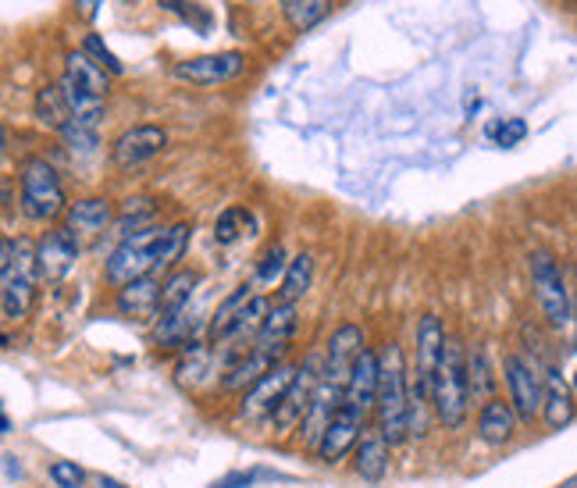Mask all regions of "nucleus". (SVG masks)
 I'll use <instances>...</instances> for the list:
<instances>
[{"mask_svg": "<svg viewBox=\"0 0 577 488\" xmlns=\"http://www.w3.org/2000/svg\"><path fill=\"white\" fill-rule=\"evenodd\" d=\"M154 217H158V204L150 196H132L122 204V211H118L114 217V228L122 240H129V235L135 232H146V228H154Z\"/></svg>", "mask_w": 577, "mask_h": 488, "instance_id": "27", "label": "nucleus"}, {"mask_svg": "<svg viewBox=\"0 0 577 488\" xmlns=\"http://www.w3.org/2000/svg\"><path fill=\"white\" fill-rule=\"evenodd\" d=\"M108 75L111 72L100 69V64L87 54V50H68V54H64V75L61 79L72 82V87H79V90L93 93V96H100V100H104L108 90H111Z\"/></svg>", "mask_w": 577, "mask_h": 488, "instance_id": "19", "label": "nucleus"}, {"mask_svg": "<svg viewBox=\"0 0 577 488\" xmlns=\"http://www.w3.org/2000/svg\"><path fill=\"white\" fill-rule=\"evenodd\" d=\"M382 364V385H378V431L388 439V446H399L406 435H411V385H406V364L403 349L396 343H388L378 353Z\"/></svg>", "mask_w": 577, "mask_h": 488, "instance_id": "3", "label": "nucleus"}, {"mask_svg": "<svg viewBox=\"0 0 577 488\" xmlns=\"http://www.w3.org/2000/svg\"><path fill=\"white\" fill-rule=\"evenodd\" d=\"M261 478H279V475H271V470H232V475L217 478L211 488H250L253 481H261Z\"/></svg>", "mask_w": 577, "mask_h": 488, "instance_id": "40", "label": "nucleus"}, {"mask_svg": "<svg viewBox=\"0 0 577 488\" xmlns=\"http://www.w3.org/2000/svg\"><path fill=\"white\" fill-rule=\"evenodd\" d=\"M193 225H172V228H146V232H135L129 240H122L114 246V254L104 264V278L111 285H129L135 278H150L161 267H172L182 254H185V243H190Z\"/></svg>", "mask_w": 577, "mask_h": 488, "instance_id": "1", "label": "nucleus"}, {"mask_svg": "<svg viewBox=\"0 0 577 488\" xmlns=\"http://www.w3.org/2000/svg\"><path fill=\"white\" fill-rule=\"evenodd\" d=\"M100 4H104V0H75V14H79L82 22H93L97 11H100Z\"/></svg>", "mask_w": 577, "mask_h": 488, "instance_id": "41", "label": "nucleus"}, {"mask_svg": "<svg viewBox=\"0 0 577 488\" xmlns=\"http://www.w3.org/2000/svg\"><path fill=\"white\" fill-rule=\"evenodd\" d=\"M196 285H200V275L190 272V267L168 275L164 289H161V317H175L182 311H190V296H193Z\"/></svg>", "mask_w": 577, "mask_h": 488, "instance_id": "25", "label": "nucleus"}, {"mask_svg": "<svg viewBox=\"0 0 577 488\" xmlns=\"http://www.w3.org/2000/svg\"><path fill=\"white\" fill-rule=\"evenodd\" d=\"M488 136L496 140L499 146H517L524 136H528V125H524L520 118H503L499 125H492V129H488Z\"/></svg>", "mask_w": 577, "mask_h": 488, "instance_id": "37", "label": "nucleus"}, {"mask_svg": "<svg viewBox=\"0 0 577 488\" xmlns=\"http://www.w3.org/2000/svg\"><path fill=\"white\" fill-rule=\"evenodd\" d=\"M246 69V58L240 50H222V54H200V58H185L175 64V79L190 82V87L211 90L222 87V82L240 79Z\"/></svg>", "mask_w": 577, "mask_h": 488, "instance_id": "8", "label": "nucleus"}, {"mask_svg": "<svg viewBox=\"0 0 577 488\" xmlns=\"http://www.w3.org/2000/svg\"><path fill=\"white\" fill-rule=\"evenodd\" d=\"M570 325H574V343H577V296H574V314H570Z\"/></svg>", "mask_w": 577, "mask_h": 488, "instance_id": "43", "label": "nucleus"}, {"mask_svg": "<svg viewBox=\"0 0 577 488\" xmlns=\"http://www.w3.org/2000/svg\"><path fill=\"white\" fill-rule=\"evenodd\" d=\"M346 403V385H338V382H328V378H321L317 382V393L311 399V410L307 417H303V443H307L311 449L321 446V439H325V431L332 425V417L338 414V407Z\"/></svg>", "mask_w": 577, "mask_h": 488, "instance_id": "12", "label": "nucleus"}, {"mask_svg": "<svg viewBox=\"0 0 577 488\" xmlns=\"http://www.w3.org/2000/svg\"><path fill=\"white\" fill-rule=\"evenodd\" d=\"M40 282V264H37V246L29 240H4L0 250V311H4V322L14 325L22 322L32 307V296H37Z\"/></svg>", "mask_w": 577, "mask_h": 488, "instance_id": "2", "label": "nucleus"}, {"mask_svg": "<svg viewBox=\"0 0 577 488\" xmlns=\"http://www.w3.org/2000/svg\"><path fill=\"white\" fill-rule=\"evenodd\" d=\"M267 311H271L267 299H264V296H253V299L246 303V307L232 317V325H229L222 335H217L214 346H217V343H240L243 335H257L261 325H264V317H267Z\"/></svg>", "mask_w": 577, "mask_h": 488, "instance_id": "28", "label": "nucleus"}, {"mask_svg": "<svg viewBox=\"0 0 577 488\" xmlns=\"http://www.w3.org/2000/svg\"><path fill=\"white\" fill-rule=\"evenodd\" d=\"M97 485H100V488H129L125 481H118V478H111V475H100Z\"/></svg>", "mask_w": 577, "mask_h": 488, "instance_id": "42", "label": "nucleus"}, {"mask_svg": "<svg viewBox=\"0 0 577 488\" xmlns=\"http://www.w3.org/2000/svg\"><path fill=\"white\" fill-rule=\"evenodd\" d=\"M82 50H87V54L100 64V69H104V72H111V75H122L125 72V64L122 61H118L114 54H111V50H108V43L104 40H100L97 37V32H90V37H87V43H82Z\"/></svg>", "mask_w": 577, "mask_h": 488, "instance_id": "34", "label": "nucleus"}, {"mask_svg": "<svg viewBox=\"0 0 577 488\" xmlns=\"http://www.w3.org/2000/svg\"><path fill=\"white\" fill-rule=\"evenodd\" d=\"M574 389H577V375H574Z\"/></svg>", "mask_w": 577, "mask_h": 488, "instance_id": "44", "label": "nucleus"}, {"mask_svg": "<svg viewBox=\"0 0 577 488\" xmlns=\"http://www.w3.org/2000/svg\"><path fill=\"white\" fill-rule=\"evenodd\" d=\"M253 299V293H250V285H240V289H235L225 303H222V307H217V314H214V322H211V343L217 339V335H222L229 325H232V317L235 314H240L243 307H246V303Z\"/></svg>", "mask_w": 577, "mask_h": 488, "instance_id": "33", "label": "nucleus"}, {"mask_svg": "<svg viewBox=\"0 0 577 488\" xmlns=\"http://www.w3.org/2000/svg\"><path fill=\"white\" fill-rule=\"evenodd\" d=\"M528 267H532V285H535V299H538V307H541V317H546L553 328L570 325L574 296L567 289L564 267H559L556 257L546 254V250H535Z\"/></svg>", "mask_w": 577, "mask_h": 488, "instance_id": "6", "label": "nucleus"}, {"mask_svg": "<svg viewBox=\"0 0 577 488\" xmlns=\"http://www.w3.org/2000/svg\"><path fill=\"white\" fill-rule=\"evenodd\" d=\"M378 385H382V364H378V353L364 349L361 360L353 364L350 382H346V407L353 410H375L378 403Z\"/></svg>", "mask_w": 577, "mask_h": 488, "instance_id": "17", "label": "nucleus"}, {"mask_svg": "<svg viewBox=\"0 0 577 488\" xmlns=\"http://www.w3.org/2000/svg\"><path fill=\"white\" fill-rule=\"evenodd\" d=\"M353 470L364 481H382L385 478V470H388V439L382 431H367L361 439V446H356V457H353Z\"/></svg>", "mask_w": 577, "mask_h": 488, "instance_id": "22", "label": "nucleus"}, {"mask_svg": "<svg viewBox=\"0 0 577 488\" xmlns=\"http://www.w3.org/2000/svg\"><path fill=\"white\" fill-rule=\"evenodd\" d=\"M279 367V360L275 357H267V353H257V349H250L246 357L232 367V372L225 375V389H232V393H240V389H253V385H257L267 372H275Z\"/></svg>", "mask_w": 577, "mask_h": 488, "instance_id": "24", "label": "nucleus"}, {"mask_svg": "<svg viewBox=\"0 0 577 488\" xmlns=\"http://www.w3.org/2000/svg\"><path fill=\"white\" fill-rule=\"evenodd\" d=\"M61 90H64V100H68V111H72V122L87 125V129H100V122L108 118L104 100L72 87V82H64V79H61Z\"/></svg>", "mask_w": 577, "mask_h": 488, "instance_id": "26", "label": "nucleus"}, {"mask_svg": "<svg viewBox=\"0 0 577 488\" xmlns=\"http://www.w3.org/2000/svg\"><path fill=\"white\" fill-rule=\"evenodd\" d=\"M279 4H282L285 22L293 26L296 32L314 29L332 11V0H279Z\"/></svg>", "mask_w": 577, "mask_h": 488, "instance_id": "31", "label": "nucleus"}, {"mask_svg": "<svg viewBox=\"0 0 577 488\" xmlns=\"http://www.w3.org/2000/svg\"><path fill=\"white\" fill-rule=\"evenodd\" d=\"M517 410L514 403H503V399H488L482 414H478V435L488 443V446H503L514 439L517 431Z\"/></svg>", "mask_w": 577, "mask_h": 488, "instance_id": "20", "label": "nucleus"}, {"mask_svg": "<svg viewBox=\"0 0 577 488\" xmlns=\"http://www.w3.org/2000/svg\"><path fill=\"white\" fill-rule=\"evenodd\" d=\"M285 272H288L285 250H282V246H271L267 254L261 257V264H257V282H275V278H285Z\"/></svg>", "mask_w": 577, "mask_h": 488, "instance_id": "36", "label": "nucleus"}, {"mask_svg": "<svg viewBox=\"0 0 577 488\" xmlns=\"http://www.w3.org/2000/svg\"><path fill=\"white\" fill-rule=\"evenodd\" d=\"M64 217H68V228L72 232L97 235L114 222V207H111L108 196H90V200H75V204H68Z\"/></svg>", "mask_w": 577, "mask_h": 488, "instance_id": "21", "label": "nucleus"}, {"mask_svg": "<svg viewBox=\"0 0 577 488\" xmlns=\"http://www.w3.org/2000/svg\"><path fill=\"white\" fill-rule=\"evenodd\" d=\"M317 382H321V360L311 357L296 372L293 385H288V393L279 403V410H275V428L279 431H288L293 425H303V417H307V410H311V399L317 393Z\"/></svg>", "mask_w": 577, "mask_h": 488, "instance_id": "11", "label": "nucleus"}, {"mask_svg": "<svg viewBox=\"0 0 577 488\" xmlns=\"http://www.w3.org/2000/svg\"><path fill=\"white\" fill-rule=\"evenodd\" d=\"M129 4H135V0H129Z\"/></svg>", "mask_w": 577, "mask_h": 488, "instance_id": "45", "label": "nucleus"}, {"mask_svg": "<svg viewBox=\"0 0 577 488\" xmlns=\"http://www.w3.org/2000/svg\"><path fill=\"white\" fill-rule=\"evenodd\" d=\"M32 108H37V118L47 125V129H54L61 132L68 122H72V111H68V100H64V90H61V82H54V87H43L37 93V100H32Z\"/></svg>", "mask_w": 577, "mask_h": 488, "instance_id": "29", "label": "nucleus"}, {"mask_svg": "<svg viewBox=\"0 0 577 488\" xmlns=\"http://www.w3.org/2000/svg\"><path fill=\"white\" fill-rule=\"evenodd\" d=\"M467 375H470V393L474 399H496L492 396V367H488V357H485V349H474L470 357H467Z\"/></svg>", "mask_w": 577, "mask_h": 488, "instance_id": "32", "label": "nucleus"}, {"mask_svg": "<svg viewBox=\"0 0 577 488\" xmlns=\"http://www.w3.org/2000/svg\"><path fill=\"white\" fill-rule=\"evenodd\" d=\"M503 372H506V385H510V403L520 420H532L546 410V375L538 372V364L520 357V353H510L503 360Z\"/></svg>", "mask_w": 577, "mask_h": 488, "instance_id": "7", "label": "nucleus"}, {"mask_svg": "<svg viewBox=\"0 0 577 488\" xmlns=\"http://www.w3.org/2000/svg\"><path fill=\"white\" fill-rule=\"evenodd\" d=\"M61 140L72 146V150H82V154H93V150L100 146L97 129H87V125H79V122H68L61 129Z\"/></svg>", "mask_w": 577, "mask_h": 488, "instance_id": "35", "label": "nucleus"}, {"mask_svg": "<svg viewBox=\"0 0 577 488\" xmlns=\"http://www.w3.org/2000/svg\"><path fill=\"white\" fill-rule=\"evenodd\" d=\"M50 478L58 481V488H82V481H87V475H82L72 460H54V464H50Z\"/></svg>", "mask_w": 577, "mask_h": 488, "instance_id": "39", "label": "nucleus"}, {"mask_svg": "<svg viewBox=\"0 0 577 488\" xmlns=\"http://www.w3.org/2000/svg\"><path fill=\"white\" fill-rule=\"evenodd\" d=\"M361 353H364V332L361 328L356 325L335 328V335L328 339V349H325V360H321V378L346 385L353 364L361 360Z\"/></svg>", "mask_w": 577, "mask_h": 488, "instance_id": "13", "label": "nucleus"}, {"mask_svg": "<svg viewBox=\"0 0 577 488\" xmlns=\"http://www.w3.org/2000/svg\"><path fill=\"white\" fill-rule=\"evenodd\" d=\"M75 261H79V232H72L68 225L50 228L37 243V264L43 282H61L75 267Z\"/></svg>", "mask_w": 577, "mask_h": 488, "instance_id": "10", "label": "nucleus"}, {"mask_svg": "<svg viewBox=\"0 0 577 488\" xmlns=\"http://www.w3.org/2000/svg\"><path fill=\"white\" fill-rule=\"evenodd\" d=\"M161 289L164 285L154 275L135 278L118 289L114 307L122 317H132V322H150V317H161Z\"/></svg>", "mask_w": 577, "mask_h": 488, "instance_id": "18", "label": "nucleus"}, {"mask_svg": "<svg viewBox=\"0 0 577 488\" xmlns=\"http://www.w3.org/2000/svg\"><path fill=\"white\" fill-rule=\"evenodd\" d=\"M311 282H314V257L311 254H300L288 261V272L282 278V289H279V303H296L307 296L311 289Z\"/></svg>", "mask_w": 577, "mask_h": 488, "instance_id": "30", "label": "nucleus"}, {"mask_svg": "<svg viewBox=\"0 0 577 488\" xmlns=\"http://www.w3.org/2000/svg\"><path fill=\"white\" fill-rule=\"evenodd\" d=\"M243 211H235V207H229V211H222V217H217L214 222V240L222 243V246H229V243H235L240 240V222H243Z\"/></svg>", "mask_w": 577, "mask_h": 488, "instance_id": "38", "label": "nucleus"}, {"mask_svg": "<svg viewBox=\"0 0 577 488\" xmlns=\"http://www.w3.org/2000/svg\"><path fill=\"white\" fill-rule=\"evenodd\" d=\"M361 431H364V414L343 403V407H338V414L332 417L325 439H321V446H317V457L325 460V464H338L356 443H361Z\"/></svg>", "mask_w": 577, "mask_h": 488, "instance_id": "14", "label": "nucleus"}, {"mask_svg": "<svg viewBox=\"0 0 577 488\" xmlns=\"http://www.w3.org/2000/svg\"><path fill=\"white\" fill-rule=\"evenodd\" d=\"M546 425L549 428H567L574 414H577V403H574V393L570 385L564 382V375L559 372H549L546 375Z\"/></svg>", "mask_w": 577, "mask_h": 488, "instance_id": "23", "label": "nucleus"}, {"mask_svg": "<svg viewBox=\"0 0 577 488\" xmlns=\"http://www.w3.org/2000/svg\"><path fill=\"white\" fill-rule=\"evenodd\" d=\"M164 146H168V132L161 125H132L111 143V164L129 172V167L154 161Z\"/></svg>", "mask_w": 577, "mask_h": 488, "instance_id": "9", "label": "nucleus"}, {"mask_svg": "<svg viewBox=\"0 0 577 488\" xmlns=\"http://www.w3.org/2000/svg\"><path fill=\"white\" fill-rule=\"evenodd\" d=\"M296 372H300V367H293V364H279L275 372H267V375L243 396V417H261V414L275 417L279 403H282V396L288 393V385H293Z\"/></svg>", "mask_w": 577, "mask_h": 488, "instance_id": "15", "label": "nucleus"}, {"mask_svg": "<svg viewBox=\"0 0 577 488\" xmlns=\"http://www.w3.org/2000/svg\"><path fill=\"white\" fill-rule=\"evenodd\" d=\"M293 335H296V303H275V307L267 311L261 332L253 335V349L279 360L288 349V343H293Z\"/></svg>", "mask_w": 577, "mask_h": 488, "instance_id": "16", "label": "nucleus"}, {"mask_svg": "<svg viewBox=\"0 0 577 488\" xmlns=\"http://www.w3.org/2000/svg\"><path fill=\"white\" fill-rule=\"evenodd\" d=\"M432 403H435V417L443 420L446 428H460L467 420V407H470L467 353H464V343L453 339V335H446L443 357H438V367H435Z\"/></svg>", "mask_w": 577, "mask_h": 488, "instance_id": "4", "label": "nucleus"}, {"mask_svg": "<svg viewBox=\"0 0 577 488\" xmlns=\"http://www.w3.org/2000/svg\"><path fill=\"white\" fill-rule=\"evenodd\" d=\"M19 204L29 222H50L68 211L58 172L43 157H29L19 172Z\"/></svg>", "mask_w": 577, "mask_h": 488, "instance_id": "5", "label": "nucleus"}]
</instances>
